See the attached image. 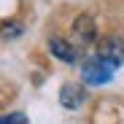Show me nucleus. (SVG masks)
<instances>
[{"label":"nucleus","mask_w":124,"mask_h":124,"mask_svg":"<svg viewBox=\"0 0 124 124\" xmlns=\"http://www.w3.org/2000/svg\"><path fill=\"white\" fill-rule=\"evenodd\" d=\"M49 49H51V54H54L57 59H62V62H76V49L68 43V40L51 38V40H49Z\"/></svg>","instance_id":"nucleus-5"},{"label":"nucleus","mask_w":124,"mask_h":124,"mask_svg":"<svg viewBox=\"0 0 124 124\" xmlns=\"http://www.w3.org/2000/svg\"><path fill=\"white\" fill-rule=\"evenodd\" d=\"M59 102L65 108H78L81 102H84V89L76 86V84H65L62 92H59Z\"/></svg>","instance_id":"nucleus-4"},{"label":"nucleus","mask_w":124,"mask_h":124,"mask_svg":"<svg viewBox=\"0 0 124 124\" xmlns=\"http://www.w3.org/2000/svg\"><path fill=\"white\" fill-rule=\"evenodd\" d=\"M73 35L81 46H89L94 35H97V27H94V19L92 16H78L76 22H73Z\"/></svg>","instance_id":"nucleus-3"},{"label":"nucleus","mask_w":124,"mask_h":124,"mask_svg":"<svg viewBox=\"0 0 124 124\" xmlns=\"http://www.w3.org/2000/svg\"><path fill=\"white\" fill-rule=\"evenodd\" d=\"M0 124H27L24 113H8V116H0Z\"/></svg>","instance_id":"nucleus-7"},{"label":"nucleus","mask_w":124,"mask_h":124,"mask_svg":"<svg viewBox=\"0 0 124 124\" xmlns=\"http://www.w3.org/2000/svg\"><path fill=\"white\" fill-rule=\"evenodd\" d=\"M0 35H3V38L22 35V24H19V22H3V24H0Z\"/></svg>","instance_id":"nucleus-6"},{"label":"nucleus","mask_w":124,"mask_h":124,"mask_svg":"<svg viewBox=\"0 0 124 124\" xmlns=\"http://www.w3.org/2000/svg\"><path fill=\"white\" fill-rule=\"evenodd\" d=\"M113 65L111 62H105L102 57H92V59H86L84 62V70H81V76H84V81L89 86H100V84H108V81L113 78Z\"/></svg>","instance_id":"nucleus-1"},{"label":"nucleus","mask_w":124,"mask_h":124,"mask_svg":"<svg viewBox=\"0 0 124 124\" xmlns=\"http://www.w3.org/2000/svg\"><path fill=\"white\" fill-rule=\"evenodd\" d=\"M97 57H102L105 62H111L113 68H119L121 62H124V40H119V38H105V40L97 46Z\"/></svg>","instance_id":"nucleus-2"}]
</instances>
